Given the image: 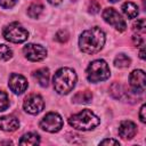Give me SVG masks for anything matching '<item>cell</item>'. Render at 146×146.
<instances>
[{"instance_id":"obj_1","label":"cell","mask_w":146,"mask_h":146,"mask_svg":"<svg viewBox=\"0 0 146 146\" xmlns=\"http://www.w3.org/2000/svg\"><path fill=\"white\" fill-rule=\"evenodd\" d=\"M105 43V33L99 27H91L82 32L79 38V47L84 54H96L100 51Z\"/></svg>"},{"instance_id":"obj_2","label":"cell","mask_w":146,"mask_h":146,"mask_svg":"<svg viewBox=\"0 0 146 146\" xmlns=\"http://www.w3.org/2000/svg\"><path fill=\"white\" fill-rule=\"evenodd\" d=\"M76 82V74L72 68L62 67L59 68L52 79L54 88L59 95L68 94L75 86Z\"/></svg>"},{"instance_id":"obj_3","label":"cell","mask_w":146,"mask_h":146,"mask_svg":"<svg viewBox=\"0 0 146 146\" xmlns=\"http://www.w3.org/2000/svg\"><path fill=\"white\" fill-rule=\"evenodd\" d=\"M99 122V117L96 116L90 110H82L81 112L73 114L68 119V123L72 128L82 131H88L96 128Z\"/></svg>"},{"instance_id":"obj_4","label":"cell","mask_w":146,"mask_h":146,"mask_svg":"<svg viewBox=\"0 0 146 146\" xmlns=\"http://www.w3.org/2000/svg\"><path fill=\"white\" fill-rule=\"evenodd\" d=\"M87 79L89 82L97 83L100 81H105L110 78V67L107 63L103 59H96L89 64L86 71Z\"/></svg>"},{"instance_id":"obj_5","label":"cell","mask_w":146,"mask_h":146,"mask_svg":"<svg viewBox=\"0 0 146 146\" xmlns=\"http://www.w3.org/2000/svg\"><path fill=\"white\" fill-rule=\"evenodd\" d=\"M3 36L7 41L14 42V43H22L27 40L29 32L18 23H11L7 25L3 30Z\"/></svg>"},{"instance_id":"obj_6","label":"cell","mask_w":146,"mask_h":146,"mask_svg":"<svg viewBox=\"0 0 146 146\" xmlns=\"http://www.w3.org/2000/svg\"><path fill=\"white\" fill-rule=\"evenodd\" d=\"M63 127V119L55 112L47 113L40 121V128L47 132H57Z\"/></svg>"},{"instance_id":"obj_7","label":"cell","mask_w":146,"mask_h":146,"mask_svg":"<svg viewBox=\"0 0 146 146\" xmlns=\"http://www.w3.org/2000/svg\"><path fill=\"white\" fill-rule=\"evenodd\" d=\"M103 18L106 23H108L110 25H112L113 27H115L117 31L123 32L127 27L124 19L121 17V15L114 9V8H106L103 11Z\"/></svg>"},{"instance_id":"obj_8","label":"cell","mask_w":146,"mask_h":146,"mask_svg":"<svg viewBox=\"0 0 146 146\" xmlns=\"http://www.w3.org/2000/svg\"><path fill=\"white\" fill-rule=\"evenodd\" d=\"M23 52L25 57L31 62H40L46 58L47 50L44 47L35 43H29L23 48Z\"/></svg>"},{"instance_id":"obj_9","label":"cell","mask_w":146,"mask_h":146,"mask_svg":"<svg viewBox=\"0 0 146 146\" xmlns=\"http://www.w3.org/2000/svg\"><path fill=\"white\" fill-rule=\"evenodd\" d=\"M23 107H24L25 112H27L30 114H33V115L39 114L44 107V102L41 96L33 94L25 98V100L23 103Z\"/></svg>"},{"instance_id":"obj_10","label":"cell","mask_w":146,"mask_h":146,"mask_svg":"<svg viewBox=\"0 0 146 146\" xmlns=\"http://www.w3.org/2000/svg\"><path fill=\"white\" fill-rule=\"evenodd\" d=\"M129 82L133 91L136 92H143L145 90V84H146V78L145 73L141 70H135L130 73L129 75Z\"/></svg>"},{"instance_id":"obj_11","label":"cell","mask_w":146,"mask_h":146,"mask_svg":"<svg viewBox=\"0 0 146 146\" xmlns=\"http://www.w3.org/2000/svg\"><path fill=\"white\" fill-rule=\"evenodd\" d=\"M9 88L10 90L16 94V95H21L23 94L26 88H27V81L26 79L21 75V74H16V73H13L9 78Z\"/></svg>"},{"instance_id":"obj_12","label":"cell","mask_w":146,"mask_h":146,"mask_svg":"<svg viewBox=\"0 0 146 146\" xmlns=\"http://www.w3.org/2000/svg\"><path fill=\"white\" fill-rule=\"evenodd\" d=\"M137 132V127L132 121L125 120L122 121L119 125V135L123 138V139H131L135 137Z\"/></svg>"},{"instance_id":"obj_13","label":"cell","mask_w":146,"mask_h":146,"mask_svg":"<svg viewBox=\"0 0 146 146\" xmlns=\"http://www.w3.org/2000/svg\"><path fill=\"white\" fill-rule=\"evenodd\" d=\"M19 127V121L14 115H5L0 117V129L3 131H15Z\"/></svg>"},{"instance_id":"obj_14","label":"cell","mask_w":146,"mask_h":146,"mask_svg":"<svg viewBox=\"0 0 146 146\" xmlns=\"http://www.w3.org/2000/svg\"><path fill=\"white\" fill-rule=\"evenodd\" d=\"M34 79L38 81V83L41 87H47L48 82H49V70L43 67V68H39L33 73Z\"/></svg>"},{"instance_id":"obj_15","label":"cell","mask_w":146,"mask_h":146,"mask_svg":"<svg viewBox=\"0 0 146 146\" xmlns=\"http://www.w3.org/2000/svg\"><path fill=\"white\" fill-rule=\"evenodd\" d=\"M121 9H122L123 14H124L128 18H135V17H137V15H138V7H137L136 3L131 2V1L124 2V3L122 5Z\"/></svg>"},{"instance_id":"obj_16","label":"cell","mask_w":146,"mask_h":146,"mask_svg":"<svg viewBox=\"0 0 146 146\" xmlns=\"http://www.w3.org/2000/svg\"><path fill=\"white\" fill-rule=\"evenodd\" d=\"M91 99H92V94L89 90L79 91L73 96V102L78 104H87V103H90Z\"/></svg>"},{"instance_id":"obj_17","label":"cell","mask_w":146,"mask_h":146,"mask_svg":"<svg viewBox=\"0 0 146 146\" xmlns=\"http://www.w3.org/2000/svg\"><path fill=\"white\" fill-rule=\"evenodd\" d=\"M39 143H40V137L36 133H33V132L25 133L19 139L21 145H38Z\"/></svg>"},{"instance_id":"obj_18","label":"cell","mask_w":146,"mask_h":146,"mask_svg":"<svg viewBox=\"0 0 146 146\" xmlns=\"http://www.w3.org/2000/svg\"><path fill=\"white\" fill-rule=\"evenodd\" d=\"M43 11V6L41 3H32L27 8V14L31 18H39Z\"/></svg>"},{"instance_id":"obj_19","label":"cell","mask_w":146,"mask_h":146,"mask_svg":"<svg viewBox=\"0 0 146 146\" xmlns=\"http://www.w3.org/2000/svg\"><path fill=\"white\" fill-rule=\"evenodd\" d=\"M111 94L113 95L114 98H116V99H121L127 92H125L124 88H123L120 83L115 82V83H113V84L111 86Z\"/></svg>"},{"instance_id":"obj_20","label":"cell","mask_w":146,"mask_h":146,"mask_svg":"<svg viewBox=\"0 0 146 146\" xmlns=\"http://www.w3.org/2000/svg\"><path fill=\"white\" fill-rule=\"evenodd\" d=\"M130 63H131V60H130V58L127 56V55H124V54H119L116 57H115V59H114V64H115V66L116 67H128L129 65H130Z\"/></svg>"},{"instance_id":"obj_21","label":"cell","mask_w":146,"mask_h":146,"mask_svg":"<svg viewBox=\"0 0 146 146\" xmlns=\"http://www.w3.org/2000/svg\"><path fill=\"white\" fill-rule=\"evenodd\" d=\"M11 56H13L11 49L6 44H0V59L8 60L11 58Z\"/></svg>"},{"instance_id":"obj_22","label":"cell","mask_w":146,"mask_h":146,"mask_svg":"<svg viewBox=\"0 0 146 146\" xmlns=\"http://www.w3.org/2000/svg\"><path fill=\"white\" fill-rule=\"evenodd\" d=\"M9 106V98L5 91L0 90V112L7 110Z\"/></svg>"},{"instance_id":"obj_23","label":"cell","mask_w":146,"mask_h":146,"mask_svg":"<svg viewBox=\"0 0 146 146\" xmlns=\"http://www.w3.org/2000/svg\"><path fill=\"white\" fill-rule=\"evenodd\" d=\"M132 26H133V31H137V32H140V33H145L146 23H145V19L144 18L137 19V22H135Z\"/></svg>"},{"instance_id":"obj_24","label":"cell","mask_w":146,"mask_h":146,"mask_svg":"<svg viewBox=\"0 0 146 146\" xmlns=\"http://www.w3.org/2000/svg\"><path fill=\"white\" fill-rule=\"evenodd\" d=\"M68 36H70V34H68V32L66 30H60V31H58L56 33V40L62 42V43L66 42L68 40Z\"/></svg>"},{"instance_id":"obj_25","label":"cell","mask_w":146,"mask_h":146,"mask_svg":"<svg viewBox=\"0 0 146 146\" xmlns=\"http://www.w3.org/2000/svg\"><path fill=\"white\" fill-rule=\"evenodd\" d=\"M88 9H89V11H90L91 14H97V13L99 11V9H100V5L98 3V1H96V0H91L90 3H89Z\"/></svg>"},{"instance_id":"obj_26","label":"cell","mask_w":146,"mask_h":146,"mask_svg":"<svg viewBox=\"0 0 146 146\" xmlns=\"http://www.w3.org/2000/svg\"><path fill=\"white\" fill-rule=\"evenodd\" d=\"M17 0H0V6L3 8H11L16 5Z\"/></svg>"},{"instance_id":"obj_27","label":"cell","mask_w":146,"mask_h":146,"mask_svg":"<svg viewBox=\"0 0 146 146\" xmlns=\"http://www.w3.org/2000/svg\"><path fill=\"white\" fill-rule=\"evenodd\" d=\"M132 42H133L136 46H143V44H144V39H143L141 35L135 34V35H132Z\"/></svg>"},{"instance_id":"obj_28","label":"cell","mask_w":146,"mask_h":146,"mask_svg":"<svg viewBox=\"0 0 146 146\" xmlns=\"http://www.w3.org/2000/svg\"><path fill=\"white\" fill-rule=\"evenodd\" d=\"M145 111H146V106H145V104H143V105H141V107H140V111H139V119H140V121H141L143 123H145V122H146Z\"/></svg>"},{"instance_id":"obj_29","label":"cell","mask_w":146,"mask_h":146,"mask_svg":"<svg viewBox=\"0 0 146 146\" xmlns=\"http://www.w3.org/2000/svg\"><path fill=\"white\" fill-rule=\"evenodd\" d=\"M99 144L100 145H119V141L115 140V139H108V138H106V139L102 140Z\"/></svg>"},{"instance_id":"obj_30","label":"cell","mask_w":146,"mask_h":146,"mask_svg":"<svg viewBox=\"0 0 146 146\" xmlns=\"http://www.w3.org/2000/svg\"><path fill=\"white\" fill-rule=\"evenodd\" d=\"M50 5H52V6H57V5H59L60 2H62V0H47Z\"/></svg>"},{"instance_id":"obj_31","label":"cell","mask_w":146,"mask_h":146,"mask_svg":"<svg viewBox=\"0 0 146 146\" xmlns=\"http://www.w3.org/2000/svg\"><path fill=\"white\" fill-rule=\"evenodd\" d=\"M139 57H140L141 59L145 58V55H144V47H141V49H140V51H139Z\"/></svg>"},{"instance_id":"obj_32","label":"cell","mask_w":146,"mask_h":146,"mask_svg":"<svg viewBox=\"0 0 146 146\" xmlns=\"http://www.w3.org/2000/svg\"><path fill=\"white\" fill-rule=\"evenodd\" d=\"M108 1H111V2H116V1H119V0H108Z\"/></svg>"}]
</instances>
